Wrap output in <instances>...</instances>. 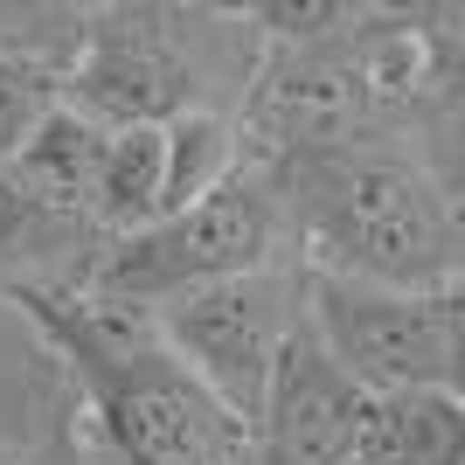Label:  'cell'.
<instances>
[{"label":"cell","instance_id":"cell-1","mask_svg":"<svg viewBox=\"0 0 465 465\" xmlns=\"http://www.w3.org/2000/svg\"><path fill=\"white\" fill-rule=\"evenodd\" d=\"M251 167L272 181L306 272L389 292H459V181H445L410 139L361 133Z\"/></svg>","mask_w":465,"mask_h":465},{"label":"cell","instance_id":"cell-2","mask_svg":"<svg viewBox=\"0 0 465 465\" xmlns=\"http://www.w3.org/2000/svg\"><path fill=\"white\" fill-rule=\"evenodd\" d=\"M0 299L77 375L112 465H251V430L181 369L146 306L84 285H15Z\"/></svg>","mask_w":465,"mask_h":465},{"label":"cell","instance_id":"cell-3","mask_svg":"<svg viewBox=\"0 0 465 465\" xmlns=\"http://www.w3.org/2000/svg\"><path fill=\"white\" fill-rule=\"evenodd\" d=\"M257 56H264V35L236 7L112 0V7H91V35L77 70L63 77V104L104 133L174 125L188 112L236 118Z\"/></svg>","mask_w":465,"mask_h":465},{"label":"cell","instance_id":"cell-4","mask_svg":"<svg viewBox=\"0 0 465 465\" xmlns=\"http://www.w3.org/2000/svg\"><path fill=\"white\" fill-rule=\"evenodd\" d=\"M278 264H299L292 223L278 209L272 181L243 160L194 209L160 215V223H146L133 236H112L97 251V264L84 272V292L153 312L167 299H181V292L223 285V278H251V272H278Z\"/></svg>","mask_w":465,"mask_h":465},{"label":"cell","instance_id":"cell-5","mask_svg":"<svg viewBox=\"0 0 465 465\" xmlns=\"http://www.w3.org/2000/svg\"><path fill=\"white\" fill-rule=\"evenodd\" d=\"M306 327L361 396L459 389V292H389L306 272Z\"/></svg>","mask_w":465,"mask_h":465},{"label":"cell","instance_id":"cell-6","mask_svg":"<svg viewBox=\"0 0 465 465\" xmlns=\"http://www.w3.org/2000/svg\"><path fill=\"white\" fill-rule=\"evenodd\" d=\"M299 312H306V264H278V272L181 292V299L153 306V327L181 354V369L251 430L264 375H272L285 333L299 327Z\"/></svg>","mask_w":465,"mask_h":465},{"label":"cell","instance_id":"cell-7","mask_svg":"<svg viewBox=\"0 0 465 465\" xmlns=\"http://www.w3.org/2000/svg\"><path fill=\"white\" fill-rule=\"evenodd\" d=\"M361 410L369 396L333 369V354L312 341L306 312H299V327L285 333V348L264 375V396H257L251 465H341L361 430Z\"/></svg>","mask_w":465,"mask_h":465},{"label":"cell","instance_id":"cell-8","mask_svg":"<svg viewBox=\"0 0 465 465\" xmlns=\"http://www.w3.org/2000/svg\"><path fill=\"white\" fill-rule=\"evenodd\" d=\"M112 236L91 215L49 209L42 194L15 181V167H0V292L15 285H84Z\"/></svg>","mask_w":465,"mask_h":465},{"label":"cell","instance_id":"cell-9","mask_svg":"<svg viewBox=\"0 0 465 465\" xmlns=\"http://www.w3.org/2000/svg\"><path fill=\"white\" fill-rule=\"evenodd\" d=\"M341 465H465V403L459 389H396L369 396L361 430Z\"/></svg>","mask_w":465,"mask_h":465},{"label":"cell","instance_id":"cell-10","mask_svg":"<svg viewBox=\"0 0 465 465\" xmlns=\"http://www.w3.org/2000/svg\"><path fill=\"white\" fill-rule=\"evenodd\" d=\"M97 153H104V125H91V118L70 112V104H56V112L28 133V146H21L7 167H15V181H21L28 194H42L49 209L84 215V194H91Z\"/></svg>","mask_w":465,"mask_h":465},{"label":"cell","instance_id":"cell-11","mask_svg":"<svg viewBox=\"0 0 465 465\" xmlns=\"http://www.w3.org/2000/svg\"><path fill=\"white\" fill-rule=\"evenodd\" d=\"M84 215H91L104 236H133L160 215V125L104 133V153H97Z\"/></svg>","mask_w":465,"mask_h":465},{"label":"cell","instance_id":"cell-12","mask_svg":"<svg viewBox=\"0 0 465 465\" xmlns=\"http://www.w3.org/2000/svg\"><path fill=\"white\" fill-rule=\"evenodd\" d=\"M243 167V146H236V118L223 112H188L174 125H160V215L194 209L202 194H215L223 181ZM153 215V223H160Z\"/></svg>","mask_w":465,"mask_h":465},{"label":"cell","instance_id":"cell-13","mask_svg":"<svg viewBox=\"0 0 465 465\" xmlns=\"http://www.w3.org/2000/svg\"><path fill=\"white\" fill-rule=\"evenodd\" d=\"M84 35H91V7H70V0H0V56L28 63L42 77H70L84 56Z\"/></svg>","mask_w":465,"mask_h":465},{"label":"cell","instance_id":"cell-14","mask_svg":"<svg viewBox=\"0 0 465 465\" xmlns=\"http://www.w3.org/2000/svg\"><path fill=\"white\" fill-rule=\"evenodd\" d=\"M56 104H63V84L56 77H42V70H28V63L0 56V167L28 146V133H35Z\"/></svg>","mask_w":465,"mask_h":465}]
</instances>
